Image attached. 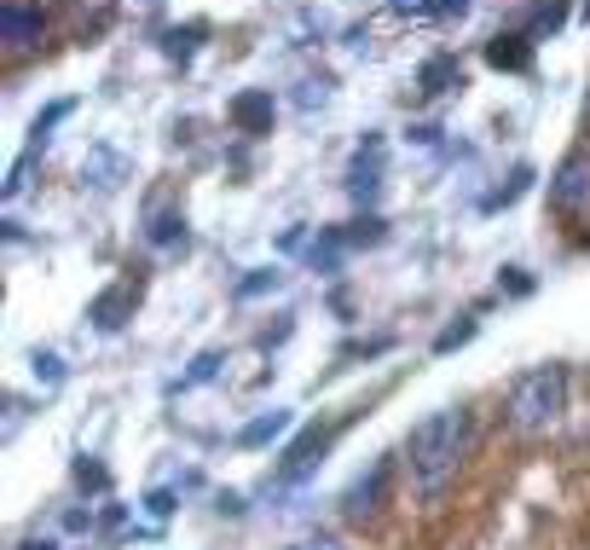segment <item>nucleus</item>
I'll use <instances>...</instances> for the list:
<instances>
[{
  "label": "nucleus",
  "mask_w": 590,
  "mask_h": 550,
  "mask_svg": "<svg viewBox=\"0 0 590 550\" xmlns=\"http://www.w3.org/2000/svg\"><path fill=\"white\" fill-rule=\"evenodd\" d=\"M567 412V365H533L510 389V429L516 435H551Z\"/></svg>",
  "instance_id": "nucleus-2"
},
{
  "label": "nucleus",
  "mask_w": 590,
  "mask_h": 550,
  "mask_svg": "<svg viewBox=\"0 0 590 550\" xmlns=\"http://www.w3.org/2000/svg\"><path fill=\"white\" fill-rule=\"evenodd\" d=\"M585 18H590V0H585Z\"/></svg>",
  "instance_id": "nucleus-31"
},
{
  "label": "nucleus",
  "mask_w": 590,
  "mask_h": 550,
  "mask_svg": "<svg viewBox=\"0 0 590 550\" xmlns=\"http://www.w3.org/2000/svg\"><path fill=\"white\" fill-rule=\"evenodd\" d=\"M400 18H412V24H429V18H463L470 12V0H389Z\"/></svg>",
  "instance_id": "nucleus-12"
},
{
  "label": "nucleus",
  "mask_w": 590,
  "mask_h": 550,
  "mask_svg": "<svg viewBox=\"0 0 590 550\" xmlns=\"http://www.w3.org/2000/svg\"><path fill=\"white\" fill-rule=\"evenodd\" d=\"M486 65H493V70H533V41H527V35H493V41H486Z\"/></svg>",
  "instance_id": "nucleus-11"
},
{
  "label": "nucleus",
  "mask_w": 590,
  "mask_h": 550,
  "mask_svg": "<svg viewBox=\"0 0 590 550\" xmlns=\"http://www.w3.org/2000/svg\"><path fill=\"white\" fill-rule=\"evenodd\" d=\"M284 429H290V412H278V405H273V412H261L255 423H243V429H238V446H267V440H278Z\"/></svg>",
  "instance_id": "nucleus-14"
},
{
  "label": "nucleus",
  "mask_w": 590,
  "mask_h": 550,
  "mask_svg": "<svg viewBox=\"0 0 590 550\" xmlns=\"http://www.w3.org/2000/svg\"><path fill=\"white\" fill-rule=\"evenodd\" d=\"M382 232H389V227H382L377 215H359V220H354V227L342 232V238H348V250H354V243H382Z\"/></svg>",
  "instance_id": "nucleus-18"
},
{
  "label": "nucleus",
  "mask_w": 590,
  "mask_h": 550,
  "mask_svg": "<svg viewBox=\"0 0 590 550\" xmlns=\"http://www.w3.org/2000/svg\"><path fill=\"white\" fill-rule=\"evenodd\" d=\"M301 111H313V105H324V99H331V76H319V81H301Z\"/></svg>",
  "instance_id": "nucleus-25"
},
{
  "label": "nucleus",
  "mask_w": 590,
  "mask_h": 550,
  "mask_svg": "<svg viewBox=\"0 0 590 550\" xmlns=\"http://www.w3.org/2000/svg\"><path fill=\"white\" fill-rule=\"evenodd\" d=\"M267 290H278V273L273 267H261V273H250L238 284V301H250V296H267Z\"/></svg>",
  "instance_id": "nucleus-20"
},
{
  "label": "nucleus",
  "mask_w": 590,
  "mask_h": 550,
  "mask_svg": "<svg viewBox=\"0 0 590 550\" xmlns=\"http://www.w3.org/2000/svg\"><path fill=\"white\" fill-rule=\"evenodd\" d=\"M227 116H232V128L238 134H273V122H278V99H273V88H243L232 105H227Z\"/></svg>",
  "instance_id": "nucleus-7"
},
{
  "label": "nucleus",
  "mask_w": 590,
  "mask_h": 550,
  "mask_svg": "<svg viewBox=\"0 0 590 550\" xmlns=\"http://www.w3.org/2000/svg\"><path fill=\"white\" fill-rule=\"evenodd\" d=\"M417 88L423 93H446V88H463V65L452 53H440V58H429V65L417 70Z\"/></svg>",
  "instance_id": "nucleus-13"
},
{
  "label": "nucleus",
  "mask_w": 590,
  "mask_h": 550,
  "mask_svg": "<svg viewBox=\"0 0 590 550\" xmlns=\"http://www.w3.org/2000/svg\"><path fill=\"white\" fill-rule=\"evenodd\" d=\"M527 180H533V169H516V174H510V186H498L493 197H486V209H504V203H516V197L527 192Z\"/></svg>",
  "instance_id": "nucleus-19"
},
{
  "label": "nucleus",
  "mask_w": 590,
  "mask_h": 550,
  "mask_svg": "<svg viewBox=\"0 0 590 550\" xmlns=\"http://www.w3.org/2000/svg\"><path fill=\"white\" fill-rule=\"evenodd\" d=\"M81 180H88L93 192H116L122 180H128V157L111 151V146H93L88 162H81Z\"/></svg>",
  "instance_id": "nucleus-9"
},
{
  "label": "nucleus",
  "mask_w": 590,
  "mask_h": 550,
  "mask_svg": "<svg viewBox=\"0 0 590 550\" xmlns=\"http://www.w3.org/2000/svg\"><path fill=\"white\" fill-rule=\"evenodd\" d=\"M382 134H365V146L354 151V169H348V197L354 203H377L382 192Z\"/></svg>",
  "instance_id": "nucleus-6"
},
{
  "label": "nucleus",
  "mask_w": 590,
  "mask_h": 550,
  "mask_svg": "<svg viewBox=\"0 0 590 550\" xmlns=\"http://www.w3.org/2000/svg\"><path fill=\"white\" fill-rule=\"evenodd\" d=\"M41 30H47V12L41 7H24V0H7V12H0V35H7V53H30Z\"/></svg>",
  "instance_id": "nucleus-8"
},
{
  "label": "nucleus",
  "mask_w": 590,
  "mask_h": 550,
  "mask_svg": "<svg viewBox=\"0 0 590 550\" xmlns=\"http://www.w3.org/2000/svg\"><path fill=\"white\" fill-rule=\"evenodd\" d=\"M470 336H475V319H458V324H446V331L435 336V354H452V348H463Z\"/></svg>",
  "instance_id": "nucleus-17"
},
{
  "label": "nucleus",
  "mask_w": 590,
  "mask_h": 550,
  "mask_svg": "<svg viewBox=\"0 0 590 550\" xmlns=\"http://www.w3.org/2000/svg\"><path fill=\"white\" fill-rule=\"evenodd\" d=\"M567 24V7H562V0H544V7L533 12V30L544 35V30H562Z\"/></svg>",
  "instance_id": "nucleus-22"
},
{
  "label": "nucleus",
  "mask_w": 590,
  "mask_h": 550,
  "mask_svg": "<svg viewBox=\"0 0 590 550\" xmlns=\"http://www.w3.org/2000/svg\"><path fill=\"white\" fill-rule=\"evenodd\" d=\"M139 296H146V284L139 278H116L105 296H93V308H88V319L99 324V331H122V324L134 319V308H139Z\"/></svg>",
  "instance_id": "nucleus-5"
},
{
  "label": "nucleus",
  "mask_w": 590,
  "mask_h": 550,
  "mask_svg": "<svg viewBox=\"0 0 590 550\" xmlns=\"http://www.w3.org/2000/svg\"><path fill=\"white\" fill-rule=\"evenodd\" d=\"M504 290H510V296H527V290H533V278H527L521 267H504Z\"/></svg>",
  "instance_id": "nucleus-28"
},
{
  "label": "nucleus",
  "mask_w": 590,
  "mask_h": 550,
  "mask_svg": "<svg viewBox=\"0 0 590 550\" xmlns=\"http://www.w3.org/2000/svg\"><path fill=\"white\" fill-rule=\"evenodd\" d=\"M35 382H47V389H53V382H65V359H58V354H35Z\"/></svg>",
  "instance_id": "nucleus-24"
},
{
  "label": "nucleus",
  "mask_w": 590,
  "mask_h": 550,
  "mask_svg": "<svg viewBox=\"0 0 590 550\" xmlns=\"http://www.w3.org/2000/svg\"><path fill=\"white\" fill-rule=\"evenodd\" d=\"M146 504H151V516H169V511H174V499H169V493H151Z\"/></svg>",
  "instance_id": "nucleus-29"
},
{
  "label": "nucleus",
  "mask_w": 590,
  "mask_h": 550,
  "mask_svg": "<svg viewBox=\"0 0 590 550\" xmlns=\"http://www.w3.org/2000/svg\"><path fill=\"white\" fill-rule=\"evenodd\" d=\"M551 209L567 220L590 215V151H567L562 169L551 174Z\"/></svg>",
  "instance_id": "nucleus-3"
},
{
  "label": "nucleus",
  "mask_w": 590,
  "mask_h": 550,
  "mask_svg": "<svg viewBox=\"0 0 590 550\" xmlns=\"http://www.w3.org/2000/svg\"><path fill=\"white\" fill-rule=\"evenodd\" d=\"M215 365H220V354H203V359L192 365V371L180 377V389H192V382H209V377H215Z\"/></svg>",
  "instance_id": "nucleus-26"
},
{
  "label": "nucleus",
  "mask_w": 590,
  "mask_h": 550,
  "mask_svg": "<svg viewBox=\"0 0 590 550\" xmlns=\"http://www.w3.org/2000/svg\"><path fill=\"white\" fill-rule=\"evenodd\" d=\"M389 493H394V458H377L371 475H359V481L348 486V499H342V516H348V522H377L382 504H389Z\"/></svg>",
  "instance_id": "nucleus-4"
},
{
  "label": "nucleus",
  "mask_w": 590,
  "mask_h": 550,
  "mask_svg": "<svg viewBox=\"0 0 590 550\" xmlns=\"http://www.w3.org/2000/svg\"><path fill=\"white\" fill-rule=\"evenodd\" d=\"M70 111H76V105H70V99H58V105H53V111H41V116H35V146H41V139H47V134H53V128H58V122H65Z\"/></svg>",
  "instance_id": "nucleus-21"
},
{
  "label": "nucleus",
  "mask_w": 590,
  "mask_h": 550,
  "mask_svg": "<svg viewBox=\"0 0 590 550\" xmlns=\"http://www.w3.org/2000/svg\"><path fill=\"white\" fill-rule=\"evenodd\" d=\"M76 481H81V486H93V493H105V486H111L105 463H93V458H81V463H76Z\"/></svg>",
  "instance_id": "nucleus-23"
},
{
  "label": "nucleus",
  "mask_w": 590,
  "mask_h": 550,
  "mask_svg": "<svg viewBox=\"0 0 590 550\" xmlns=\"http://www.w3.org/2000/svg\"><path fill=\"white\" fill-rule=\"evenodd\" d=\"M405 452H412L417 493H423V499H440L446 486L458 481L463 452H470V412H458V405L429 412V417L412 429V440H405Z\"/></svg>",
  "instance_id": "nucleus-1"
},
{
  "label": "nucleus",
  "mask_w": 590,
  "mask_h": 550,
  "mask_svg": "<svg viewBox=\"0 0 590 550\" xmlns=\"http://www.w3.org/2000/svg\"><path fill=\"white\" fill-rule=\"evenodd\" d=\"M146 238L157 243V250H169V243H180V238H186V220H180V215H157Z\"/></svg>",
  "instance_id": "nucleus-16"
},
{
  "label": "nucleus",
  "mask_w": 590,
  "mask_h": 550,
  "mask_svg": "<svg viewBox=\"0 0 590 550\" xmlns=\"http://www.w3.org/2000/svg\"><path fill=\"white\" fill-rule=\"evenodd\" d=\"M203 35H209L203 24H186V30H162V53H169V58H192Z\"/></svg>",
  "instance_id": "nucleus-15"
},
{
  "label": "nucleus",
  "mask_w": 590,
  "mask_h": 550,
  "mask_svg": "<svg viewBox=\"0 0 590 550\" xmlns=\"http://www.w3.org/2000/svg\"><path fill=\"white\" fill-rule=\"evenodd\" d=\"M324 452H331V429H308V435L290 446V452H284V470H278V475H284V481H301Z\"/></svg>",
  "instance_id": "nucleus-10"
},
{
  "label": "nucleus",
  "mask_w": 590,
  "mask_h": 550,
  "mask_svg": "<svg viewBox=\"0 0 590 550\" xmlns=\"http://www.w3.org/2000/svg\"><path fill=\"white\" fill-rule=\"evenodd\" d=\"M290 550H348V545H342L336 534H313V539H296Z\"/></svg>",
  "instance_id": "nucleus-27"
},
{
  "label": "nucleus",
  "mask_w": 590,
  "mask_h": 550,
  "mask_svg": "<svg viewBox=\"0 0 590 550\" xmlns=\"http://www.w3.org/2000/svg\"><path fill=\"white\" fill-rule=\"evenodd\" d=\"M24 550H53V545H24Z\"/></svg>",
  "instance_id": "nucleus-30"
}]
</instances>
